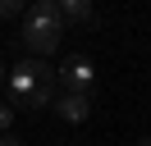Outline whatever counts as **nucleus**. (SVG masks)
<instances>
[{
	"instance_id": "obj_6",
	"label": "nucleus",
	"mask_w": 151,
	"mask_h": 146,
	"mask_svg": "<svg viewBox=\"0 0 151 146\" xmlns=\"http://www.w3.org/2000/svg\"><path fill=\"white\" fill-rule=\"evenodd\" d=\"M5 18H23V5H19V0H0V23H5Z\"/></svg>"
},
{
	"instance_id": "obj_5",
	"label": "nucleus",
	"mask_w": 151,
	"mask_h": 146,
	"mask_svg": "<svg viewBox=\"0 0 151 146\" xmlns=\"http://www.w3.org/2000/svg\"><path fill=\"white\" fill-rule=\"evenodd\" d=\"M55 9H60V23H96L87 0H55Z\"/></svg>"
},
{
	"instance_id": "obj_8",
	"label": "nucleus",
	"mask_w": 151,
	"mask_h": 146,
	"mask_svg": "<svg viewBox=\"0 0 151 146\" xmlns=\"http://www.w3.org/2000/svg\"><path fill=\"white\" fill-rule=\"evenodd\" d=\"M0 146H23V142H19V137H9V132H5V137H0Z\"/></svg>"
},
{
	"instance_id": "obj_9",
	"label": "nucleus",
	"mask_w": 151,
	"mask_h": 146,
	"mask_svg": "<svg viewBox=\"0 0 151 146\" xmlns=\"http://www.w3.org/2000/svg\"><path fill=\"white\" fill-rule=\"evenodd\" d=\"M137 146H151V137H137Z\"/></svg>"
},
{
	"instance_id": "obj_4",
	"label": "nucleus",
	"mask_w": 151,
	"mask_h": 146,
	"mask_svg": "<svg viewBox=\"0 0 151 146\" xmlns=\"http://www.w3.org/2000/svg\"><path fill=\"white\" fill-rule=\"evenodd\" d=\"M55 114L64 119V123H87V114H92V96L60 91V96H55Z\"/></svg>"
},
{
	"instance_id": "obj_7",
	"label": "nucleus",
	"mask_w": 151,
	"mask_h": 146,
	"mask_svg": "<svg viewBox=\"0 0 151 146\" xmlns=\"http://www.w3.org/2000/svg\"><path fill=\"white\" fill-rule=\"evenodd\" d=\"M14 114H19V110H14V105H5V100H0V137L9 132V123H14Z\"/></svg>"
},
{
	"instance_id": "obj_10",
	"label": "nucleus",
	"mask_w": 151,
	"mask_h": 146,
	"mask_svg": "<svg viewBox=\"0 0 151 146\" xmlns=\"http://www.w3.org/2000/svg\"><path fill=\"white\" fill-rule=\"evenodd\" d=\"M0 87H5V64H0Z\"/></svg>"
},
{
	"instance_id": "obj_1",
	"label": "nucleus",
	"mask_w": 151,
	"mask_h": 146,
	"mask_svg": "<svg viewBox=\"0 0 151 146\" xmlns=\"http://www.w3.org/2000/svg\"><path fill=\"white\" fill-rule=\"evenodd\" d=\"M64 36V23H60L55 0H37V5L23 9V27H19V46L28 50V59H46L50 50Z\"/></svg>"
},
{
	"instance_id": "obj_2",
	"label": "nucleus",
	"mask_w": 151,
	"mask_h": 146,
	"mask_svg": "<svg viewBox=\"0 0 151 146\" xmlns=\"http://www.w3.org/2000/svg\"><path fill=\"white\" fill-rule=\"evenodd\" d=\"M5 82H9L14 100L28 105V110L50 105V96H55V69H50L46 59H23L14 73H5Z\"/></svg>"
},
{
	"instance_id": "obj_3",
	"label": "nucleus",
	"mask_w": 151,
	"mask_h": 146,
	"mask_svg": "<svg viewBox=\"0 0 151 146\" xmlns=\"http://www.w3.org/2000/svg\"><path fill=\"white\" fill-rule=\"evenodd\" d=\"M55 82L64 91H73V96H92V87H96V64L87 59V55H69V59L55 69Z\"/></svg>"
}]
</instances>
